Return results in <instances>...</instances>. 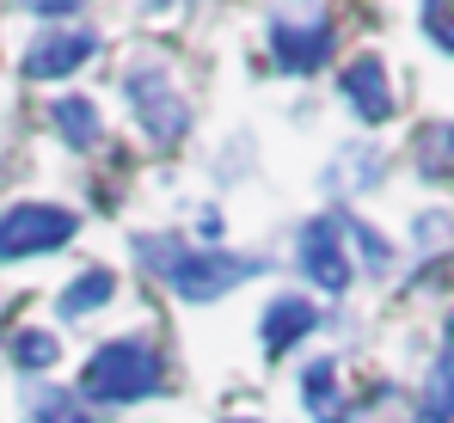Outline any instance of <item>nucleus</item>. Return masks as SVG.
I'll use <instances>...</instances> for the list:
<instances>
[{"label": "nucleus", "mask_w": 454, "mask_h": 423, "mask_svg": "<svg viewBox=\"0 0 454 423\" xmlns=\"http://www.w3.org/2000/svg\"><path fill=\"white\" fill-rule=\"evenodd\" d=\"M136 258L166 282L178 301H222L239 282L264 277L270 264L258 252H222V246H191L178 233H136Z\"/></svg>", "instance_id": "nucleus-1"}, {"label": "nucleus", "mask_w": 454, "mask_h": 423, "mask_svg": "<svg viewBox=\"0 0 454 423\" xmlns=\"http://www.w3.org/2000/svg\"><path fill=\"white\" fill-rule=\"evenodd\" d=\"M80 399L98 411V405H142V399H160L166 393V362H160V344L148 332H129V338H111L86 356V374L74 387Z\"/></svg>", "instance_id": "nucleus-2"}, {"label": "nucleus", "mask_w": 454, "mask_h": 423, "mask_svg": "<svg viewBox=\"0 0 454 423\" xmlns=\"http://www.w3.org/2000/svg\"><path fill=\"white\" fill-rule=\"evenodd\" d=\"M123 98H129V111H136V123L153 147H178L191 136V98L172 86V74L160 62H136L123 74Z\"/></svg>", "instance_id": "nucleus-3"}, {"label": "nucleus", "mask_w": 454, "mask_h": 423, "mask_svg": "<svg viewBox=\"0 0 454 423\" xmlns=\"http://www.w3.org/2000/svg\"><path fill=\"white\" fill-rule=\"evenodd\" d=\"M80 233V215L62 203H12L0 209V264H25V258H50Z\"/></svg>", "instance_id": "nucleus-4"}, {"label": "nucleus", "mask_w": 454, "mask_h": 423, "mask_svg": "<svg viewBox=\"0 0 454 423\" xmlns=\"http://www.w3.org/2000/svg\"><path fill=\"white\" fill-rule=\"evenodd\" d=\"M264 43H270V62L283 74H319L332 43H338V31H332V12L307 6V12H270Z\"/></svg>", "instance_id": "nucleus-5"}, {"label": "nucleus", "mask_w": 454, "mask_h": 423, "mask_svg": "<svg viewBox=\"0 0 454 423\" xmlns=\"http://www.w3.org/2000/svg\"><path fill=\"white\" fill-rule=\"evenodd\" d=\"M295 270L319 294H350L356 264H350V239H344V227L332 215H313V221L295 227Z\"/></svg>", "instance_id": "nucleus-6"}, {"label": "nucleus", "mask_w": 454, "mask_h": 423, "mask_svg": "<svg viewBox=\"0 0 454 423\" xmlns=\"http://www.w3.org/2000/svg\"><path fill=\"white\" fill-rule=\"evenodd\" d=\"M98 56V31H86V25H74V31H43V37H31V50H25V80H68L74 68H86Z\"/></svg>", "instance_id": "nucleus-7"}, {"label": "nucleus", "mask_w": 454, "mask_h": 423, "mask_svg": "<svg viewBox=\"0 0 454 423\" xmlns=\"http://www.w3.org/2000/svg\"><path fill=\"white\" fill-rule=\"evenodd\" d=\"M338 92H344V105L363 117V123H387L393 117V86H387V62L380 56H356L350 68H344V80H338Z\"/></svg>", "instance_id": "nucleus-8"}, {"label": "nucleus", "mask_w": 454, "mask_h": 423, "mask_svg": "<svg viewBox=\"0 0 454 423\" xmlns=\"http://www.w3.org/2000/svg\"><path fill=\"white\" fill-rule=\"evenodd\" d=\"M307 332H319V307L307 301V294H277L270 307H264V319H258V338H264V356H289L301 344Z\"/></svg>", "instance_id": "nucleus-9"}, {"label": "nucleus", "mask_w": 454, "mask_h": 423, "mask_svg": "<svg viewBox=\"0 0 454 423\" xmlns=\"http://www.w3.org/2000/svg\"><path fill=\"white\" fill-rule=\"evenodd\" d=\"M50 129L68 141L74 153H86V147H98V136H105V117H98V105L86 92H62L50 105Z\"/></svg>", "instance_id": "nucleus-10"}, {"label": "nucleus", "mask_w": 454, "mask_h": 423, "mask_svg": "<svg viewBox=\"0 0 454 423\" xmlns=\"http://www.w3.org/2000/svg\"><path fill=\"white\" fill-rule=\"evenodd\" d=\"M301 405H307L313 423H350L344 393H338V362H332V356H319V362L301 368Z\"/></svg>", "instance_id": "nucleus-11"}, {"label": "nucleus", "mask_w": 454, "mask_h": 423, "mask_svg": "<svg viewBox=\"0 0 454 423\" xmlns=\"http://www.w3.org/2000/svg\"><path fill=\"white\" fill-rule=\"evenodd\" d=\"M25 423H98V411L80 399L74 387L37 380V387H25Z\"/></svg>", "instance_id": "nucleus-12"}, {"label": "nucleus", "mask_w": 454, "mask_h": 423, "mask_svg": "<svg viewBox=\"0 0 454 423\" xmlns=\"http://www.w3.org/2000/svg\"><path fill=\"white\" fill-rule=\"evenodd\" d=\"M111 294H117V277H111L105 264H92V270H80V277L56 294V313H62V319H86V313H98Z\"/></svg>", "instance_id": "nucleus-13"}, {"label": "nucleus", "mask_w": 454, "mask_h": 423, "mask_svg": "<svg viewBox=\"0 0 454 423\" xmlns=\"http://www.w3.org/2000/svg\"><path fill=\"white\" fill-rule=\"evenodd\" d=\"M6 356H12V368H19V374H50V368L62 362V338H56V332H43V325H19V332H12V344H6Z\"/></svg>", "instance_id": "nucleus-14"}, {"label": "nucleus", "mask_w": 454, "mask_h": 423, "mask_svg": "<svg viewBox=\"0 0 454 423\" xmlns=\"http://www.w3.org/2000/svg\"><path fill=\"white\" fill-rule=\"evenodd\" d=\"M338 178H350L344 191H375V184H380V153L369 147V141H356V147H344V153L332 160V172H325V184L338 191Z\"/></svg>", "instance_id": "nucleus-15"}, {"label": "nucleus", "mask_w": 454, "mask_h": 423, "mask_svg": "<svg viewBox=\"0 0 454 423\" xmlns=\"http://www.w3.org/2000/svg\"><path fill=\"white\" fill-rule=\"evenodd\" d=\"M424 405H430V423L454 418V344H442V356H436L430 374H424Z\"/></svg>", "instance_id": "nucleus-16"}, {"label": "nucleus", "mask_w": 454, "mask_h": 423, "mask_svg": "<svg viewBox=\"0 0 454 423\" xmlns=\"http://www.w3.org/2000/svg\"><path fill=\"white\" fill-rule=\"evenodd\" d=\"M418 172L424 178H454V123H430L418 136Z\"/></svg>", "instance_id": "nucleus-17"}, {"label": "nucleus", "mask_w": 454, "mask_h": 423, "mask_svg": "<svg viewBox=\"0 0 454 423\" xmlns=\"http://www.w3.org/2000/svg\"><path fill=\"white\" fill-rule=\"evenodd\" d=\"M338 227H344V233H350V239L363 246V258H369L375 270H387V264H393V246L380 239V233H375V227H369V221H338Z\"/></svg>", "instance_id": "nucleus-18"}, {"label": "nucleus", "mask_w": 454, "mask_h": 423, "mask_svg": "<svg viewBox=\"0 0 454 423\" xmlns=\"http://www.w3.org/2000/svg\"><path fill=\"white\" fill-rule=\"evenodd\" d=\"M424 31H430L436 50H449V56H454V12H449V6H424Z\"/></svg>", "instance_id": "nucleus-19"}, {"label": "nucleus", "mask_w": 454, "mask_h": 423, "mask_svg": "<svg viewBox=\"0 0 454 423\" xmlns=\"http://www.w3.org/2000/svg\"><path fill=\"white\" fill-rule=\"evenodd\" d=\"M449 233H454L449 215H418V246H430V252H436V246H442Z\"/></svg>", "instance_id": "nucleus-20"}, {"label": "nucleus", "mask_w": 454, "mask_h": 423, "mask_svg": "<svg viewBox=\"0 0 454 423\" xmlns=\"http://www.w3.org/2000/svg\"><path fill=\"white\" fill-rule=\"evenodd\" d=\"M197 233H203V246H222V215H197Z\"/></svg>", "instance_id": "nucleus-21"}, {"label": "nucleus", "mask_w": 454, "mask_h": 423, "mask_svg": "<svg viewBox=\"0 0 454 423\" xmlns=\"http://www.w3.org/2000/svg\"><path fill=\"white\" fill-rule=\"evenodd\" d=\"M222 423H264V418H222Z\"/></svg>", "instance_id": "nucleus-22"}, {"label": "nucleus", "mask_w": 454, "mask_h": 423, "mask_svg": "<svg viewBox=\"0 0 454 423\" xmlns=\"http://www.w3.org/2000/svg\"><path fill=\"white\" fill-rule=\"evenodd\" d=\"M442 332H449V344H454V313H449V325H442Z\"/></svg>", "instance_id": "nucleus-23"}]
</instances>
